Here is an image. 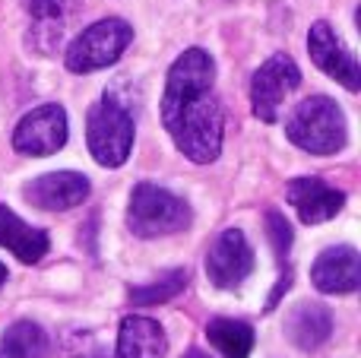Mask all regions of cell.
Returning <instances> with one entry per match:
<instances>
[{
  "label": "cell",
  "instance_id": "cell-1",
  "mask_svg": "<svg viewBox=\"0 0 361 358\" xmlns=\"http://www.w3.org/2000/svg\"><path fill=\"white\" fill-rule=\"evenodd\" d=\"M216 63L209 51L187 48L171 63L162 92V124L171 133L175 146L190 162L209 165L222 152L225 118L222 105L212 95Z\"/></svg>",
  "mask_w": 361,
  "mask_h": 358
},
{
  "label": "cell",
  "instance_id": "cell-2",
  "mask_svg": "<svg viewBox=\"0 0 361 358\" xmlns=\"http://www.w3.org/2000/svg\"><path fill=\"white\" fill-rule=\"evenodd\" d=\"M286 137L311 156H336L349 143V127L343 108L330 95H311L288 114Z\"/></svg>",
  "mask_w": 361,
  "mask_h": 358
},
{
  "label": "cell",
  "instance_id": "cell-3",
  "mask_svg": "<svg viewBox=\"0 0 361 358\" xmlns=\"http://www.w3.org/2000/svg\"><path fill=\"white\" fill-rule=\"evenodd\" d=\"M193 213L178 194L159 187V184H137L127 203V226L137 238H165V235L184 232Z\"/></svg>",
  "mask_w": 361,
  "mask_h": 358
},
{
  "label": "cell",
  "instance_id": "cell-4",
  "mask_svg": "<svg viewBox=\"0 0 361 358\" xmlns=\"http://www.w3.org/2000/svg\"><path fill=\"white\" fill-rule=\"evenodd\" d=\"M133 114L121 105L114 95L105 92V99L95 101L89 108V118H86V143L89 152L99 165L105 168H121V165L130 159L133 149Z\"/></svg>",
  "mask_w": 361,
  "mask_h": 358
},
{
  "label": "cell",
  "instance_id": "cell-5",
  "mask_svg": "<svg viewBox=\"0 0 361 358\" xmlns=\"http://www.w3.org/2000/svg\"><path fill=\"white\" fill-rule=\"evenodd\" d=\"M130 42H133V25L127 19L108 16L92 23L89 29H82L67 48L63 61H67L70 73H95V70L118 63L124 57V51L130 48Z\"/></svg>",
  "mask_w": 361,
  "mask_h": 358
},
{
  "label": "cell",
  "instance_id": "cell-6",
  "mask_svg": "<svg viewBox=\"0 0 361 358\" xmlns=\"http://www.w3.org/2000/svg\"><path fill=\"white\" fill-rule=\"evenodd\" d=\"M301 86V70L288 54H273L250 80V108L263 124H276L286 99Z\"/></svg>",
  "mask_w": 361,
  "mask_h": 358
},
{
  "label": "cell",
  "instance_id": "cell-7",
  "mask_svg": "<svg viewBox=\"0 0 361 358\" xmlns=\"http://www.w3.org/2000/svg\"><path fill=\"white\" fill-rule=\"evenodd\" d=\"M67 111L51 101V105H38L29 114H23V121L13 130V149L19 156H54L67 146Z\"/></svg>",
  "mask_w": 361,
  "mask_h": 358
},
{
  "label": "cell",
  "instance_id": "cell-8",
  "mask_svg": "<svg viewBox=\"0 0 361 358\" xmlns=\"http://www.w3.org/2000/svg\"><path fill=\"white\" fill-rule=\"evenodd\" d=\"M254 247L241 228H225L206 251V276L216 289H238L254 273Z\"/></svg>",
  "mask_w": 361,
  "mask_h": 358
},
{
  "label": "cell",
  "instance_id": "cell-9",
  "mask_svg": "<svg viewBox=\"0 0 361 358\" xmlns=\"http://www.w3.org/2000/svg\"><path fill=\"white\" fill-rule=\"evenodd\" d=\"M307 51H311V61L324 70L330 80L343 82L349 92H358L361 89V67L349 48L343 44V38L333 32L330 23H314L311 32H307Z\"/></svg>",
  "mask_w": 361,
  "mask_h": 358
},
{
  "label": "cell",
  "instance_id": "cell-10",
  "mask_svg": "<svg viewBox=\"0 0 361 358\" xmlns=\"http://www.w3.org/2000/svg\"><path fill=\"white\" fill-rule=\"evenodd\" d=\"M311 283L324 295H352L361 285V254L349 245L326 247L311 266Z\"/></svg>",
  "mask_w": 361,
  "mask_h": 358
},
{
  "label": "cell",
  "instance_id": "cell-11",
  "mask_svg": "<svg viewBox=\"0 0 361 358\" xmlns=\"http://www.w3.org/2000/svg\"><path fill=\"white\" fill-rule=\"evenodd\" d=\"M25 200L48 213H63V209L80 206L89 197V178L80 171H48L25 184Z\"/></svg>",
  "mask_w": 361,
  "mask_h": 358
},
{
  "label": "cell",
  "instance_id": "cell-12",
  "mask_svg": "<svg viewBox=\"0 0 361 358\" xmlns=\"http://www.w3.org/2000/svg\"><path fill=\"white\" fill-rule=\"evenodd\" d=\"M286 197L305 226L330 222L333 216L345 206V194L330 187L324 178H292L286 187Z\"/></svg>",
  "mask_w": 361,
  "mask_h": 358
},
{
  "label": "cell",
  "instance_id": "cell-13",
  "mask_svg": "<svg viewBox=\"0 0 361 358\" xmlns=\"http://www.w3.org/2000/svg\"><path fill=\"white\" fill-rule=\"evenodd\" d=\"M286 336L295 349L314 352L333 336V314L320 302H301L286 317Z\"/></svg>",
  "mask_w": 361,
  "mask_h": 358
},
{
  "label": "cell",
  "instance_id": "cell-14",
  "mask_svg": "<svg viewBox=\"0 0 361 358\" xmlns=\"http://www.w3.org/2000/svg\"><path fill=\"white\" fill-rule=\"evenodd\" d=\"M169 336L152 317H124L118 330L114 358H165Z\"/></svg>",
  "mask_w": 361,
  "mask_h": 358
},
{
  "label": "cell",
  "instance_id": "cell-15",
  "mask_svg": "<svg viewBox=\"0 0 361 358\" xmlns=\"http://www.w3.org/2000/svg\"><path fill=\"white\" fill-rule=\"evenodd\" d=\"M0 247L13 254L23 264H38L48 254L51 238L44 228H32L29 222H23L10 206L0 203Z\"/></svg>",
  "mask_w": 361,
  "mask_h": 358
},
{
  "label": "cell",
  "instance_id": "cell-16",
  "mask_svg": "<svg viewBox=\"0 0 361 358\" xmlns=\"http://www.w3.org/2000/svg\"><path fill=\"white\" fill-rule=\"evenodd\" d=\"M206 340L222 358H247L254 349V327L235 317H212L206 323Z\"/></svg>",
  "mask_w": 361,
  "mask_h": 358
},
{
  "label": "cell",
  "instance_id": "cell-17",
  "mask_svg": "<svg viewBox=\"0 0 361 358\" xmlns=\"http://www.w3.org/2000/svg\"><path fill=\"white\" fill-rule=\"evenodd\" d=\"M0 358H51V340L38 323L16 321L0 336Z\"/></svg>",
  "mask_w": 361,
  "mask_h": 358
},
{
  "label": "cell",
  "instance_id": "cell-18",
  "mask_svg": "<svg viewBox=\"0 0 361 358\" xmlns=\"http://www.w3.org/2000/svg\"><path fill=\"white\" fill-rule=\"evenodd\" d=\"M187 283H190V273L187 270H169L146 285H133L127 295H130L133 304H143V308L146 304H165L171 298H178L187 289Z\"/></svg>",
  "mask_w": 361,
  "mask_h": 358
},
{
  "label": "cell",
  "instance_id": "cell-19",
  "mask_svg": "<svg viewBox=\"0 0 361 358\" xmlns=\"http://www.w3.org/2000/svg\"><path fill=\"white\" fill-rule=\"evenodd\" d=\"M267 235H269V245H273V254L279 264H286L288 254H292V226L286 222V216L269 209L267 213Z\"/></svg>",
  "mask_w": 361,
  "mask_h": 358
},
{
  "label": "cell",
  "instance_id": "cell-20",
  "mask_svg": "<svg viewBox=\"0 0 361 358\" xmlns=\"http://www.w3.org/2000/svg\"><path fill=\"white\" fill-rule=\"evenodd\" d=\"M61 38H63V23H48V19H35L29 32V44L42 54H54L61 48Z\"/></svg>",
  "mask_w": 361,
  "mask_h": 358
},
{
  "label": "cell",
  "instance_id": "cell-21",
  "mask_svg": "<svg viewBox=\"0 0 361 358\" xmlns=\"http://www.w3.org/2000/svg\"><path fill=\"white\" fill-rule=\"evenodd\" d=\"M80 0H25V10L32 13V19H48V23H63L67 13L76 10Z\"/></svg>",
  "mask_w": 361,
  "mask_h": 358
},
{
  "label": "cell",
  "instance_id": "cell-22",
  "mask_svg": "<svg viewBox=\"0 0 361 358\" xmlns=\"http://www.w3.org/2000/svg\"><path fill=\"white\" fill-rule=\"evenodd\" d=\"M184 358H209V352H203V349H187Z\"/></svg>",
  "mask_w": 361,
  "mask_h": 358
},
{
  "label": "cell",
  "instance_id": "cell-23",
  "mask_svg": "<svg viewBox=\"0 0 361 358\" xmlns=\"http://www.w3.org/2000/svg\"><path fill=\"white\" fill-rule=\"evenodd\" d=\"M4 283H6V266L0 264V289H4Z\"/></svg>",
  "mask_w": 361,
  "mask_h": 358
},
{
  "label": "cell",
  "instance_id": "cell-24",
  "mask_svg": "<svg viewBox=\"0 0 361 358\" xmlns=\"http://www.w3.org/2000/svg\"><path fill=\"white\" fill-rule=\"evenodd\" d=\"M89 358H105V352H95V355H89Z\"/></svg>",
  "mask_w": 361,
  "mask_h": 358
}]
</instances>
